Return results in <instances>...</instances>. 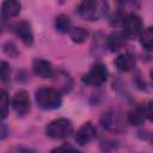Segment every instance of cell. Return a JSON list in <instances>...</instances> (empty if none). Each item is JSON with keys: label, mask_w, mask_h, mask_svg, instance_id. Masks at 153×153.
<instances>
[{"label": "cell", "mask_w": 153, "mask_h": 153, "mask_svg": "<svg viewBox=\"0 0 153 153\" xmlns=\"http://www.w3.org/2000/svg\"><path fill=\"white\" fill-rule=\"evenodd\" d=\"M37 105L43 110H54L61 106L62 97L54 87H39L35 93Z\"/></svg>", "instance_id": "cell-1"}, {"label": "cell", "mask_w": 153, "mask_h": 153, "mask_svg": "<svg viewBox=\"0 0 153 153\" xmlns=\"http://www.w3.org/2000/svg\"><path fill=\"white\" fill-rule=\"evenodd\" d=\"M108 11V4L105 1H96V0H86L82 1L78 6L79 16L88 22H93L104 16Z\"/></svg>", "instance_id": "cell-2"}, {"label": "cell", "mask_w": 153, "mask_h": 153, "mask_svg": "<svg viewBox=\"0 0 153 153\" xmlns=\"http://www.w3.org/2000/svg\"><path fill=\"white\" fill-rule=\"evenodd\" d=\"M73 131V124L67 118H57L51 121L47 127H45V134L47 136L60 140L68 137Z\"/></svg>", "instance_id": "cell-3"}, {"label": "cell", "mask_w": 153, "mask_h": 153, "mask_svg": "<svg viewBox=\"0 0 153 153\" xmlns=\"http://www.w3.org/2000/svg\"><path fill=\"white\" fill-rule=\"evenodd\" d=\"M106 79H108L106 67L103 63L97 62L82 76V82L90 86H100L106 81Z\"/></svg>", "instance_id": "cell-4"}, {"label": "cell", "mask_w": 153, "mask_h": 153, "mask_svg": "<svg viewBox=\"0 0 153 153\" xmlns=\"http://www.w3.org/2000/svg\"><path fill=\"white\" fill-rule=\"evenodd\" d=\"M11 31L20 38V41L25 45H31L33 42V35L31 31V26L25 20H19L13 24H11Z\"/></svg>", "instance_id": "cell-5"}, {"label": "cell", "mask_w": 153, "mask_h": 153, "mask_svg": "<svg viewBox=\"0 0 153 153\" xmlns=\"http://www.w3.org/2000/svg\"><path fill=\"white\" fill-rule=\"evenodd\" d=\"M142 20L141 18L135 14L134 12H130L126 16L124 23H123V31L127 35V37H135L141 33L142 31Z\"/></svg>", "instance_id": "cell-6"}, {"label": "cell", "mask_w": 153, "mask_h": 153, "mask_svg": "<svg viewBox=\"0 0 153 153\" xmlns=\"http://www.w3.org/2000/svg\"><path fill=\"white\" fill-rule=\"evenodd\" d=\"M100 121L103 127L111 131H122L124 129V122L121 117V114L117 111H109L103 114Z\"/></svg>", "instance_id": "cell-7"}, {"label": "cell", "mask_w": 153, "mask_h": 153, "mask_svg": "<svg viewBox=\"0 0 153 153\" xmlns=\"http://www.w3.org/2000/svg\"><path fill=\"white\" fill-rule=\"evenodd\" d=\"M12 106L18 115H26L31 108L29 93L24 90L17 91L12 98Z\"/></svg>", "instance_id": "cell-8"}, {"label": "cell", "mask_w": 153, "mask_h": 153, "mask_svg": "<svg viewBox=\"0 0 153 153\" xmlns=\"http://www.w3.org/2000/svg\"><path fill=\"white\" fill-rule=\"evenodd\" d=\"M96 137V128L93 127V124L91 122H86L84 123L75 133V141L79 145H86L90 141H92Z\"/></svg>", "instance_id": "cell-9"}, {"label": "cell", "mask_w": 153, "mask_h": 153, "mask_svg": "<svg viewBox=\"0 0 153 153\" xmlns=\"http://www.w3.org/2000/svg\"><path fill=\"white\" fill-rule=\"evenodd\" d=\"M136 65V57L135 55H133L131 53H124V54H121L116 57L115 60V66L116 68L122 72V73H126V72H129L131 69H134Z\"/></svg>", "instance_id": "cell-10"}, {"label": "cell", "mask_w": 153, "mask_h": 153, "mask_svg": "<svg viewBox=\"0 0 153 153\" xmlns=\"http://www.w3.org/2000/svg\"><path fill=\"white\" fill-rule=\"evenodd\" d=\"M32 69H33V73L41 78H50L55 74L51 63L43 59L35 60L32 65Z\"/></svg>", "instance_id": "cell-11"}, {"label": "cell", "mask_w": 153, "mask_h": 153, "mask_svg": "<svg viewBox=\"0 0 153 153\" xmlns=\"http://www.w3.org/2000/svg\"><path fill=\"white\" fill-rule=\"evenodd\" d=\"M127 35L124 33V31H112L109 37H108V41H106V44H108V48L111 50V51H117L120 50L124 44H126V41H127Z\"/></svg>", "instance_id": "cell-12"}, {"label": "cell", "mask_w": 153, "mask_h": 153, "mask_svg": "<svg viewBox=\"0 0 153 153\" xmlns=\"http://www.w3.org/2000/svg\"><path fill=\"white\" fill-rule=\"evenodd\" d=\"M20 12V4L16 0H7L2 2L1 6V17L4 20L17 17Z\"/></svg>", "instance_id": "cell-13"}, {"label": "cell", "mask_w": 153, "mask_h": 153, "mask_svg": "<svg viewBox=\"0 0 153 153\" xmlns=\"http://www.w3.org/2000/svg\"><path fill=\"white\" fill-rule=\"evenodd\" d=\"M53 76H55V82L57 85V91L59 92H68L72 87V80L71 78L63 73V72H59L57 74H54Z\"/></svg>", "instance_id": "cell-14"}, {"label": "cell", "mask_w": 153, "mask_h": 153, "mask_svg": "<svg viewBox=\"0 0 153 153\" xmlns=\"http://www.w3.org/2000/svg\"><path fill=\"white\" fill-rule=\"evenodd\" d=\"M140 37V43L141 45L146 49L152 51L153 50V26H148L141 31L139 35Z\"/></svg>", "instance_id": "cell-15"}, {"label": "cell", "mask_w": 153, "mask_h": 153, "mask_svg": "<svg viewBox=\"0 0 153 153\" xmlns=\"http://www.w3.org/2000/svg\"><path fill=\"white\" fill-rule=\"evenodd\" d=\"M145 117H146V111L142 108L136 106V108H134L133 110L129 111L128 122L130 124H133V126H140L145 121Z\"/></svg>", "instance_id": "cell-16"}, {"label": "cell", "mask_w": 153, "mask_h": 153, "mask_svg": "<svg viewBox=\"0 0 153 153\" xmlns=\"http://www.w3.org/2000/svg\"><path fill=\"white\" fill-rule=\"evenodd\" d=\"M55 27H56L57 31H60L62 33L71 32V30L73 29L72 27V22L69 19V17L66 16V14H59L55 18Z\"/></svg>", "instance_id": "cell-17"}, {"label": "cell", "mask_w": 153, "mask_h": 153, "mask_svg": "<svg viewBox=\"0 0 153 153\" xmlns=\"http://www.w3.org/2000/svg\"><path fill=\"white\" fill-rule=\"evenodd\" d=\"M69 35H71V38H72L73 42H75V43H82L87 38L88 32L84 27H73L71 30Z\"/></svg>", "instance_id": "cell-18"}, {"label": "cell", "mask_w": 153, "mask_h": 153, "mask_svg": "<svg viewBox=\"0 0 153 153\" xmlns=\"http://www.w3.org/2000/svg\"><path fill=\"white\" fill-rule=\"evenodd\" d=\"M0 94H1V96H0V104H1V117H2V120H4V118H6L7 112H8L10 99H8L7 93H6V91H5V90H2Z\"/></svg>", "instance_id": "cell-19"}, {"label": "cell", "mask_w": 153, "mask_h": 153, "mask_svg": "<svg viewBox=\"0 0 153 153\" xmlns=\"http://www.w3.org/2000/svg\"><path fill=\"white\" fill-rule=\"evenodd\" d=\"M10 73H11V68L10 66L7 65V62L2 61L0 63V76H1V81H6L10 76Z\"/></svg>", "instance_id": "cell-20"}, {"label": "cell", "mask_w": 153, "mask_h": 153, "mask_svg": "<svg viewBox=\"0 0 153 153\" xmlns=\"http://www.w3.org/2000/svg\"><path fill=\"white\" fill-rule=\"evenodd\" d=\"M50 153H81V152H80V151H78L76 148L72 147V146L65 145V146H61V147H59V148L53 149Z\"/></svg>", "instance_id": "cell-21"}, {"label": "cell", "mask_w": 153, "mask_h": 153, "mask_svg": "<svg viewBox=\"0 0 153 153\" xmlns=\"http://www.w3.org/2000/svg\"><path fill=\"white\" fill-rule=\"evenodd\" d=\"M145 111H146V117H147L151 122H153V100H151V102L147 104Z\"/></svg>", "instance_id": "cell-22"}, {"label": "cell", "mask_w": 153, "mask_h": 153, "mask_svg": "<svg viewBox=\"0 0 153 153\" xmlns=\"http://www.w3.org/2000/svg\"><path fill=\"white\" fill-rule=\"evenodd\" d=\"M6 136V127H5V123H2L1 126V139H5Z\"/></svg>", "instance_id": "cell-23"}, {"label": "cell", "mask_w": 153, "mask_h": 153, "mask_svg": "<svg viewBox=\"0 0 153 153\" xmlns=\"http://www.w3.org/2000/svg\"><path fill=\"white\" fill-rule=\"evenodd\" d=\"M151 81H152V85H153V71L151 72Z\"/></svg>", "instance_id": "cell-24"}, {"label": "cell", "mask_w": 153, "mask_h": 153, "mask_svg": "<svg viewBox=\"0 0 153 153\" xmlns=\"http://www.w3.org/2000/svg\"><path fill=\"white\" fill-rule=\"evenodd\" d=\"M152 143H153V135H152Z\"/></svg>", "instance_id": "cell-25"}]
</instances>
